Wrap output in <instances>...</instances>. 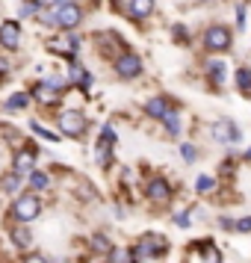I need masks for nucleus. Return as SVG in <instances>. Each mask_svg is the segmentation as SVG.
I'll return each instance as SVG.
<instances>
[{
	"label": "nucleus",
	"instance_id": "obj_1",
	"mask_svg": "<svg viewBox=\"0 0 251 263\" xmlns=\"http://www.w3.org/2000/svg\"><path fill=\"white\" fill-rule=\"evenodd\" d=\"M38 213H42V201H38L36 192H27V195H21V198L12 204V216L18 222H33Z\"/></svg>",
	"mask_w": 251,
	"mask_h": 263
},
{
	"label": "nucleus",
	"instance_id": "obj_2",
	"mask_svg": "<svg viewBox=\"0 0 251 263\" xmlns=\"http://www.w3.org/2000/svg\"><path fill=\"white\" fill-rule=\"evenodd\" d=\"M60 130L65 136H83L86 133V116L80 109H65L60 112Z\"/></svg>",
	"mask_w": 251,
	"mask_h": 263
},
{
	"label": "nucleus",
	"instance_id": "obj_3",
	"mask_svg": "<svg viewBox=\"0 0 251 263\" xmlns=\"http://www.w3.org/2000/svg\"><path fill=\"white\" fill-rule=\"evenodd\" d=\"M80 21H83V12H80V6H74V3H65L60 9H53V24L60 27V30H74Z\"/></svg>",
	"mask_w": 251,
	"mask_h": 263
},
{
	"label": "nucleus",
	"instance_id": "obj_4",
	"mask_svg": "<svg viewBox=\"0 0 251 263\" xmlns=\"http://www.w3.org/2000/svg\"><path fill=\"white\" fill-rule=\"evenodd\" d=\"M166 249H168V242L163 237H157V234H145V237L139 239V246H136V257H160Z\"/></svg>",
	"mask_w": 251,
	"mask_h": 263
},
{
	"label": "nucleus",
	"instance_id": "obj_5",
	"mask_svg": "<svg viewBox=\"0 0 251 263\" xmlns=\"http://www.w3.org/2000/svg\"><path fill=\"white\" fill-rule=\"evenodd\" d=\"M62 80H42V83L33 86V95H36V101H42V104H56L62 95Z\"/></svg>",
	"mask_w": 251,
	"mask_h": 263
},
{
	"label": "nucleus",
	"instance_id": "obj_6",
	"mask_svg": "<svg viewBox=\"0 0 251 263\" xmlns=\"http://www.w3.org/2000/svg\"><path fill=\"white\" fill-rule=\"evenodd\" d=\"M115 74L124 77V80H133V77H139L142 74V60L136 57V53H124L115 60Z\"/></svg>",
	"mask_w": 251,
	"mask_h": 263
},
{
	"label": "nucleus",
	"instance_id": "obj_7",
	"mask_svg": "<svg viewBox=\"0 0 251 263\" xmlns=\"http://www.w3.org/2000/svg\"><path fill=\"white\" fill-rule=\"evenodd\" d=\"M204 45L210 50H216V53L227 50L230 48V30H225V27H210L207 36H204Z\"/></svg>",
	"mask_w": 251,
	"mask_h": 263
},
{
	"label": "nucleus",
	"instance_id": "obj_8",
	"mask_svg": "<svg viewBox=\"0 0 251 263\" xmlns=\"http://www.w3.org/2000/svg\"><path fill=\"white\" fill-rule=\"evenodd\" d=\"M213 136L219 139V142H239V139H242L239 127H237V124H234L230 119H219V121H213Z\"/></svg>",
	"mask_w": 251,
	"mask_h": 263
},
{
	"label": "nucleus",
	"instance_id": "obj_9",
	"mask_svg": "<svg viewBox=\"0 0 251 263\" xmlns=\"http://www.w3.org/2000/svg\"><path fill=\"white\" fill-rule=\"evenodd\" d=\"M0 45L9 50H15L21 45V27L15 24V21H6V24L0 27Z\"/></svg>",
	"mask_w": 251,
	"mask_h": 263
},
{
	"label": "nucleus",
	"instance_id": "obj_10",
	"mask_svg": "<svg viewBox=\"0 0 251 263\" xmlns=\"http://www.w3.org/2000/svg\"><path fill=\"white\" fill-rule=\"evenodd\" d=\"M145 192H148V198H151V201H157V204H166L168 198H171V186H168L166 180H160V178L151 180Z\"/></svg>",
	"mask_w": 251,
	"mask_h": 263
},
{
	"label": "nucleus",
	"instance_id": "obj_11",
	"mask_svg": "<svg viewBox=\"0 0 251 263\" xmlns=\"http://www.w3.org/2000/svg\"><path fill=\"white\" fill-rule=\"evenodd\" d=\"M112 142H115L112 127H104V133H101V145H98V163H109V148H112Z\"/></svg>",
	"mask_w": 251,
	"mask_h": 263
},
{
	"label": "nucleus",
	"instance_id": "obj_12",
	"mask_svg": "<svg viewBox=\"0 0 251 263\" xmlns=\"http://www.w3.org/2000/svg\"><path fill=\"white\" fill-rule=\"evenodd\" d=\"M33 166H36V154H33L30 148L18 151V157H15V172L24 175V172H33Z\"/></svg>",
	"mask_w": 251,
	"mask_h": 263
},
{
	"label": "nucleus",
	"instance_id": "obj_13",
	"mask_svg": "<svg viewBox=\"0 0 251 263\" xmlns=\"http://www.w3.org/2000/svg\"><path fill=\"white\" fill-rule=\"evenodd\" d=\"M145 109H148V116H154V119H166L168 112H171L166 98H151V101L145 104Z\"/></svg>",
	"mask_w": 251,
	"mask_h": 263
},
{
	"label": "nucleus",
	"instance_id": "obj_14",
	"mask_svg": "<svg viewBox=\"0 0 251 263\" xmlns=\"http://www.w3.org/2000/svg\"><path fill=\"white\" fill-rule=\"evenodd\" d=\"M77 48H80V39H74V36H68V39H56V42H50V50H56V53H77Z\"/></svg>",
	"mask_w": 251,
	"mask_h": 263
},
{
	"label": "nucleus",
	"instance_id": "obj_15",
	"mask_svg": "<svg viewBox=\"0 0 251 263\" xmlns=\"http://www.w3.org/2000/svg\"><path fill=\"white\" fill-rule=\"evenodd\" d=\"M154 12V0H130V15L133 18H148V15Z\"/></svg>",
	"mask_w": 251,
	"mask_h": 263
},
{
	"label": "nucleus",
	"instance_id": "obj_16",
	"mask_svg": "<svg viewBox=\"0 0 251 263\" xmlns=\"http://www.w3.org/2000/svg\"><path fill=\"white\" fill-rule=\"evenodd\" d=\"M92 249H95L98 254H112V242H109L104 234H95V237H92Z\"/></svg>",
	"mask_w": 251,
	"mask_h": 263
},
{
	"label": "nucleus",
	"instance_id": "obj_17",
	"mask_svg": "<svg viewBox=\"0 0 251 263\" xmlns=\"http://www.w3.org/2000/svg\"><path fill=\"white\" fill-rule=\"evenodd\" d=\"M30 186H33V190H48V186H50L48 175H45V172H36V168H33V172H30Z\"/></svg>",
	"mask_w": 251,
	"mask_h": 263
},
{
	"label": "nucleus",
	"instance_id": "obj_18",
	"mask_svg": "<svg viewBox=\"0 0 251 263\" xmlns=\"http://www.w3.org/2000/svg\"><path fill=\"white\" fill-rule=\"evenodd\" d=\"M30 239H33V234H30L27 228H15V231H12V242H15V246L27 249V246H30Z\"/></svg>",
	"mask_w": 251,
	"mask_h": 263
},
{
	"label": "nucleus",
	"instance_id": "obj_19",
	"mask_svg": "<svg viewBox=\"0 0 251 263\" xmlns=\"http://www.w3.org/2000/svg\"><path fill=\"white\" fill-rule=\"evenodd\" d=\"M210 80L216 86L225 83V62H210Z\"/></svg>",
	"mask_w": 251,
	"mask_h": 263
},
{
	"label": "nucleus",
	"instance_id": "obj_20",
	"mask_svg": "<svg viewBox=\"0 0 251 263\" xmlns=\"http://www.w3.org/2000/svg\"><path fill=\"white\" fill-rule=\"evenodd\" d=\"M71 80H74V83H80V86H89V83H92V77H89V74L80 68V65H71Z\"/></svg>",
	"mask_w": 251,
	"mask_h": 263
},
{
	"label": "nucleus",
	"instance_id": "obj_21",
	"mask_svg": "<svg viewBox=\"0 0 251 263\" xmlns=\"http://www.w3.org/2000/svg\"><path fill=\"white\" fill-rule=\"evenodd\" d=\"M27 104H30V98H27L24 92H18V95H12L9 101H6V107H9V109H24Z\"/></svg>",
	"mask_w": 251,
	"mask_h": 263
},
{
	"label": "nucleus",
	"instance_id": "obj_22",
	"mask_svg": "<svg viewBox=\"0 0 251 263\" xmlns=\"http://www.w3.org/2000/svg\"><path fill=\"white\" fill-rule=\"evenodd\" d=\"M237 86L242 89V92H248V89H251V71H248V68H239V71H237Z\"/></svg>",
	"mask_w": 251,
	"mask_h": 263
},
{
	"label": "nucleus",
	"instance_id": "obj_23",
	"mask_svg": "<svg viewBox=\"0 0 251 263\" xmlns=\"http://www.w3.org/2000/svg\"><path fill=\"white\" fill-rule=\"evenodd\" d=\"M30 127H33V133H36V136H42V139H48V142H56V139H60V136H56V133H50L48 127H42V124H38V121H33V124H30Z\"/></svg>",
	"mask_w": 251,
	"mask_h": 263
},
{
	"label": "nucleus",
	"instance_id": "obj_24",
	"mask_svg": "<svg viewBox=\"0 0 251 263\" xmlns=\"http://www.w3.org/2000/svg\"><path fill=\"white\" fill-rule=\"evenodd\" d=\"M21 186V178H18V172H12V175H6L3 178V192H15Z\"/></svg>",
	"mask_w": 251,
	"mask_h": 263
},
{
	"label": "nucleus",
	"instance_id": "obj_25",
	"mask_svg": "<svg viewBox=\"0 0 251 263\" xmlns=\"http://www.w3.org/2000/svg\"><path fill=\"white\" fill-rule=\"evenodd\" d=\"M195 190L201 192V195H204V192H210V190H213V178L201 175V178H198V183H195Z\"/></svg>",
	"mask_w": 251,
	"mask_h": 263
},
{
	"label": "nucleus",
	"instance_id": "obj_26",
	"mask_svg": "<svg viewBox=\"0 0 251 263\" xmlns=\"http://www.w3.org/2000/svg\"><path fill=\"white\" fill-rule=\"evenodd\" d=\"M163 121H166L168 133H178V112H168V116H166Z\"/></svg>",
	"mask_w": 251,
	"mask_h": 263
},
{
	"label": "nucleus",
	"instance_id": "obj_27",
	"mask_svg": "<svg viewBox=\"0 0 251 263\" xmlns=\"http://www.w3.org/2000/svg\"><path fill=\"white\" fill-rule=\"evenodd\" d=\"M234 228H237L239 234H248V231H251V216H248V219H239V222H237Z\"/></svg>",
	"mask_w": 251,
	"mask_h": 263
},
{
	"label": "nucleus",
	"instance_id": "obj_28",
	"mask_svg": "<svg viewBox=\"0 0 251 263\" xmlns=\"http://www.w3.org/2000/svg\"><path fill=\"white\" fill-rule=\"evenodd\" d=\"M180 154H183V157H186V160H189V163H192V160H195V154H198V151H195L192 145H183V148H180Z\"/></svg>",
	"mask_w": 251,
	"mask_h": 263
},
{
	"label": "nucleus",
	"instance_id": "obj_29",
	"mask_svg": "<svg viewBox=\"0 0 251 263\" xmlns=\"http://www.w3.org/2000/svg\"><path fill=\"white\" fill-rule=\"evenodd\" d=\"M24 263H48V260H45L42 254H27V257H24Z\"/></svg>",
	"mask_w": 251,
	"mask_h": 263
},
{
	"label": "nucleus",
	"instance_id": "obj_30",
	"mask_svg": "<svg viewBox=\"0 0 251 263\" xmlns=\"http://www.w3.org/2000/svg\"><path fill=\"white\" fill-rule=\"evenodd\" d=\"M6 74H9V65H6V62L0 60V80H3V77H6Z\"/></svg>",
	"mask_w": 251,
	"mask_h": 263
},
{
	"label": "nucleus",
	"instance_id": "obj_31",
	"mask_svg": "<svg viewBox=\"0 0 251 263\" xmlns=\"http://www.w3.org/2000/svg\"><path fill=\"white\" fill-rule=\"evenodd\" d=\"M245 157H248V160H251V148H248V154H245Z\"/></svg>",
	"mask_w": 251,
	"mask_h": 263
}]
</instances>
